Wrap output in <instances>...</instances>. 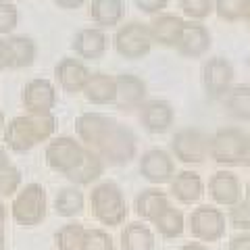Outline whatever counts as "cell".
I'll return each instance as SVG.
<instances>
[{
  "label": "cell",
  "instance_id": "2e32d148",
  "mask_svg": "<svg viewBox=\"0 0 250 250\" xmlns=\"http://www.w3.org/2000/svg\"><path fill=\"white\" fill-rule=\"evenodd\" d=\"M186 21L179 15L159 13L150 23V31L156 44L161 46H177V40L184 31Z\"/></svg>",
  "mask_w": 250,
  "mask_h": 250
},
{
  "label": "cell",
  "instance_id": "8d00e7d4",
  "mask_svg": "<svg viewBox=\"0 0 250 250\" xmlns=\"http://www.w3.org/2000/svg\"><path fill=\"white\" fill-rule=\"evenodd\" d=\"M19 182H21V175L17 169H13L9 165L0 169V194H13L17 190Z\"/></svg>",
  "mask_w": 250,
  "mask_h": 250
},
{
  "label": "cell",
  "instance_id": "5b68a950",
  "mask_svg": "<svg viewBox=\"0 0 250 250\" xmlns=\"http://www.w3.org/2000/svg\"><path fill=\"white\" fill-rule=\"evenodd\" d=\"M46 213V196L40 186L31 184L23 190L13 202V217L21 225H36L44 219Z\"/></svg>",
  "mask_w": 250,
  "mask_h": 250
},
{
  "label": "cell",
  "instance_id": "277c9868",
  "mask_svg": "<svg viewBox=\"0 0 250 250\" xmlns=\"http://www.w3.org/2000/svg\"><path fill=\"white\" fill-rule=\"evenodd\" d=\"M92 207L104 225H119L125 219V202L121 192L113 184H103L92 194Z\"/></svg>",
  "mask_w": 250,
  "mask_h": 250
},
{
  "label": "cell",
  "instance_id": "c3c4849f",
  "mask_svg": "<svg viewBox=\"0 0 250 250\" xmlns=\"http://www.w3.org/2000/svg\"><path fill=\"white\" fill-rule=\"evenodd\" d=\"M246 196H248V202H250V182H248V190H246Z\"/></svg>",
  "mask_w": 250,
  "mask_h": 250
},
{
  "label": "cell",
  "instance_id": "f546056e",
  "mask_svg": "<svg viewBox=\"0 0 250 250\" xmlns=\"http://www.w3.org/2000/svg\"><path fill=\"white\" fill-rule=\"evenodd\" d=\"M85 231L82 225H65L57 233V244L61 250H83L85 244Z\"/></svg>",
  "mask_w": 250,
  "mask_h": 250
},
{
  "label": "cell",
  "instance_id": "d6986e66",
  "mask_svg": "<svg viewBox=\"0 0 250 250\" xmlns=\"http://www.w3.org/2000/svg\"><path fill=\"white\" fill-rule=\"evenodd\" d=\"M208 190H210V196H213L219 205L233 207V205H238V200H240V182L229 171H219V173L210 177Z\"/></svg>",
  "mask_w": 250,
  "mask_h": 250
},
{
  "label": "cell",
  "instance_id": "ab89813d",
  "mask_svg": "<svg viewBox=\"0 0 250 250\" xmlns=\"http://www.w3.org/2000/svg\"><path fill=\"white\" fill-rule=\"evenodd\" d=\"M229 250H250V236H238L229 242Z\"/></svg>",
  "mask_w": 250,
  "mask_h": 250
},
{
  "label": "cell",
  "instance_id": "7402d4cb",
  "mask_svg": "<svg viewBox=\"0 0 250 250\" xmlns=\"http://www.w3.org/2000/svg\"><path fill=\"white\" fill-rule=\"evenodd\" d=\"M85 98L94 104H108V103H115V96H117V82L115 77L111 75H104V73H94L90 75L88 83L83 88Z\"/></svg>",
  "mask_w": 250,
  "mask_h": 250
},
{
  "label": "cell",
  "instance_id": "3957f363",
  "mask_svg": "<svg viewBox=\"0 0 250 250\" xmlns=\"http://www.w3.org/2000/svg\"><path fill=\"white\" fill-rule=\"evenodd\" d=\"M113 42H115V50L119 52L121 57L136 61V59H142L150 52L152 44H154V38H152L150 25L131 21V23H127V25L117 29Z\"/></svg>",
  "mask_w": 250,
  "mask_h": 250
},
{
  "label": "cell",
  "instance_id": "44dd1931",
  "mask_svg": "<svg viewBox=\"0 0 250 250\" xmlns=\"http://www.w3.org/2000/svg\"><path fill=\"white\" fill-rule=\"evenodd\" d=\"M125 15L123 0H92L90 4V17L98 27H115L119 25Z\"/></svg>",
  "mask_w": 250,
  "mask_h": 250
},
{
  "label": "cell",
  "instance_id": "9c48e42d",
  "mask_svg": "<svg viewBox=\"0 0 250 250\" xmlns=\"http://www.w3.org/2000/svg\"><path fill=\"white\" fill-rule=\"evenodd\" d=\"M82 156H83V150L71 138H59L54 142H50V146L46 148L48 165L57 171H62V173H69L71 169L80 165Z\"/></svg>",
  "mask_w": 250,
  "mask_h": 250
},
{
  "label": "cell",
  "instance_id": "d4e9b609",
  "mask_svg": "<svg viewBox=\"0 0 250 250\" xmlns=\"http://www.w3.org/2000/svg\"><path fill=\"white\" fill-rule=\"evenodd\" d=\"M223 98L225 106L233 117L250 121V85H236Z\"/></svg>",
  "mask_w": 250,
  "mask_h": 250
},
{
  "label": "cell",
  "instance_id": "30bf717a",
  "mask_svg": "<svg viewBox=\"0 0 250 250\" xmlns=\"http://www.w3.org/2000/svg\"><path fill=\"white\" fill-rule=\"evenodd\" d=\"M98 148L111 163H125V161H129L136 152V140H134V136H131L129 129L115 125V127L111 129V134L103 140V144H100Z\"/></svg>",
  "mask_w": 250,
  "mask_h": 250
},
{
  "label": "cell",
  "instance_id": "ac0fdd59",
  "mask_svg": "<svg viewBox=\"0 0 250 250\" xmlns=\"http://www.w3.org/2000/svg\"><path fill=\"white\" fill-rule=\"evenodd\" d=\"M142 175L152 184H165L173 175V163H171L169 154L163 150H150L144 154L142 165H140Z\"/></svg>",
  "mask_w": 250,
  "mask_h": 250
},
{
  "label": "cell",
  "instance_id": "5bb4252c",
  "mask_svg": "<svg viewBox=\"0 0 250 250\" xmlns=\"http://www.w3.org/2000/svg\"><path fill=\"white\" fill-rule=\"evenodd\" d=\"M115 127L113 119L100 115V113H85L77 119V134L83 142L94 144V146H100L103 140L111 134V129Z\"/></svg>",
  "mask_w": 250,
  "mask_h": 250
},
{
  "label": "cell",
  "instance_id": "d590c367",
  "mask_svg": "<svg viewBox=\"0 0 250 250\" xmlns=\"http://www.w3.org/2000/svg\"><path fill=\"white\" fill-rule=\"evenodd\" d=\"M229 223L238 229H250V202H242V205H233L229 213Z\"/></svg>",
  "mask_w": 250,
  "mask_h": 250
},
{
  "label": "cell",
  "instance_id": "7bdbcfd3",
  "mask_svg": "<svg viewBox=\"0 0 250 250\" xmlns=\"http://www.w3.org/2000/svg\"><path fill=\"white\" fill-rule=\"evenodd\" d=\"M179 250H207L202 244H186V246H182Z\"/></svg>",
  "mask_w": 250,
  "mask_h": 250
},
{
  "label": "cell",
  "instance_id": "52a82bcc",
  "mask_svg": "<svg viewBox=\"0 0 250 250\" xmlns=\"http://www.w3.org/2000/svg\"><path fill=\"white\" fill-rule=\"evenodd\" d=\"M190 229L202 242H215L225 233V217L215 207H200L190 215Z\"/></svg>",
  "mask_w": 250,
  "mask_h": 250
},
{
  "label": "cell",
  "instance_id": "4dcf8cb0",
  "mask_svg": "<svg viewBox=\"0 0 250 250\" xmlns=\"http://www.w3.org/2000/svg\"><path fill=\"white\" fill-rule=\"evenodd\" d=\"M179 9L190 21H205L215 11V0H179Z\"/></svg>",
  "mask_w": 250,
  "mask_h": 250
},
{
  "label": "cell",
  "instance_id": "ee69618b",
  "mask_svg": "<svg viewBox=\"0 0 250 250\" xmlns=\"http://www.w3.org/2000/svg\"><path fill=\"white\" fill-rule=\"evenodd\" d=\"M2 167H6V154H4L2 148H0V169Z\"/></svg>",
  "mask_w": 250,
  "mask_h": 250
},
{
  "label": "cell",
  "instance_id": "e575fe53",
  "mask_svg": "<svg viewBox=\"0 0 250 250\" xmlns=\"http://www.w3.org/2000/svg\"><path fill=\"white\" fill-rule=\"evenodd\" d=\"M83 250H113V240L100 229H92L85 233Z\"/></svg>",
  "mask_w": 250,
  "mask_h": 250
},
{
  "label": "cell",
  "instance_id": "4fadbf2b",
  "mask_svg": "<svg viewBox=\"0 0 250 250\" xmlns=\"http://www.w3.org/2000/svg\"><path fill=\"white\" fill-rule=\"evenodd\" d=\"M108 46V38L103 27H85L80 29L73 38V50L82 59H100Z\"/></svg>",
  "mask_w": 250,
  "mask_h": 250
},
{
  "label": "cell",
  "instance_id": "7dc6e473",
  "mask_svg": "<svg viewBox=\"0 0 250 250\" xmlns=\"http://www.w3.org/2000/svg\"><path fill=\"white\" fill-rule=\"evenodd\" d=\"M2 123H4V115H2V111H0V127H2Z\"/></svg>",
  "mask_w": 250,
  "mask_h": 250
},
{
  "label": "cell",
  "instance_id": "83f0119b",
  "mask_svg": "<svg viewBox=\"0 0 250 250\" xmlns=\"http://www.w3.org/2000/svg\"><path fill=\"white\" fill-rule=\"evenodd\" d=\"M9 44H11L13 54H15V69H25L36 61L38 48H36V44H34L31 38H27V36H11Z\"/></svg>",
  "mask_w": 250,
  "mask_h": 250
},
{
  "label": "cell",
  "instance_id": "681fc988",
  "mask_svg": "<svg viewBox=\"0 0 250 250\" xmlns=\"http://www.w3.org/2000/svg\"><path fill=\"white\" fill-rule=\"evenodd\" d=\"M248 67H250V57H248Z\"/></svg>",
  "mask_w": 250,
  "mask_h": 250
},
{
  "label": "cell",
  "instance_id": "836d02e7",
  "mask_svg": "<svg viewBox=\"0 0 250 250\" xmlns=\"http://www.w3.org/2000/svg\"><path fill=\"white\" fill-rule=\"evenodd\" d=\"M19 23V11L17 6L9 0H0V36L11 34Z\"/></svg>",
  "mask_w": 250,
  "mask_h": 250
},
{
  "label": "cell",
  "instance_id": "9a60e30c",
  "mask_svg": "<svg viewBox=\"0 0 250 250\" xmlns=\"http://www.w3.org/2000/svg\"><path fill=\"white\" fill-rule=\"evenodd\" d=\"M57 80L61 83V88L75 94V92H83L85 83L90 80V71L83 62L75 61V59H62L57 65Z\"/></svg>",
  "mask_w": 250,
  "mask_h": 250
},
{
  "label": "cell",
  "instance_id": "603a6c76",
  "mask_svg": "<svg viewBox=\"0 0 250 250\" xmlns=\"http://www.w3.org/2000/svg\"><path fill=\"white\" fill-rule=\"evenodd\" d=\"M171 192L177 200L186 202H196L202 196V179L196 173H190V171H184L175 177V182L171 184Z\"/></svg>",
  "mask_w": 250,
  "mask_h": 250
},
{
  "label": "cell",
  "instance_id": "cb8c5ba5",
  "mask_svg": "<svg viewBox=\"0 0 250 250\" xmlns=\"http://www.w3.org/2000/svg\"><path fill=\"white\" fill-rule=\"evenodd\" d=\"M100 173H103V163H100V159L94 152L83 150L80 165L69 171L67 177L71 179V182H77V184H88L92 179H96Z\"/></svg>",
  "mask_w": 250,
  "mask_h": 250
},
{
  "label": "cell",
  "instance_id": "ba28073f",
  "mask_svg": "<svg viewBox=\"0 0 250 250\" xmlns=\"http://www.w3.org/2000/svg\"><path fill=\"white\" fill-rule=\"evenodd\" d=\"M173 152L184 163H202L208 154V140L198 129H182L173 138Z\"/></svg>",
  "mask_w": 250,
  "mask_h": 250
},
{
  "label": "cell",
  "instance_id": "1f68e13d",
  "mask_svg": "<svg viewBox=\"0 0 250 250\" xmlns=\"http://www.w3.org/2000/svg\"><path fill=\"white\" fill-rule=\"evenodd\" d=\"M83 208V196L77 190H62L57 198V213L62 217H73Z\"/></svg>",
  "mask_w": 250,
  "mask_h": 250
},
{
  "label": "cell",
  "instance_id": "ffe728a7",
  "mask_svg": "<svg viewBox=\"0 0 250 250\" xmlns=\"http://www.w3.org/2000/svg\"><path fill=\"white\" fill-rule=\"evenodd\" d=\"M142 123L152 134H163L173 123V108L165 100H152L142 108Z\"/></svg>",
  "mask_w": 250,
  "mask_h": 250
},
{
  "label": "cell",
  "instance_id": "d6a6232c",
  "mask_svg": "<svg viewBox=\"0 0 250 250\" xmlns=\"http://www.w3.org/2000/svg\"><path fill=\"white\" fill-rule=\"evenodd\" d=\"M248 0H215V13L225 21H240L246 17Z\"/></svg>",
  "mask_w": 250,
  "mask_h": 250
},
{
  "label": "cell",
  "instance_id": "60d3db41",
  "mask_svg": "<svg viewBox=\"0 0 250 250\" xmlns=\"http://www.w3.org/2000/svg\"><path fill=\"white\" fill-rule=\"evenodd\" d=\"M52 2L62 11H73V9H80L85 0H52Z\"/></svg>",
  "mask_w": 250,
  "mask_h": 250
},
{
  "label": "cell",
  "instance_id": "f1b7e54d",
  "mask_svg": "<svg viewBox=\"0 0 250 250\" xmlns=\"http://www.w3.org/2000/svg\"><path fill=\"white\" fill-rule=\"evenodd\" d=\"M154 225L165 238H177L179 233L184 231V215L179 213L177 208L167 207L154 219Z\"/></svg>",
  "mask_w": 250,
  "mask_h": 250
},
{
  "label": "cell",
  "instance_id": "8fae6325",
  "mask_svg": "<svg viewBox=\"0 0 250 250\" xmlns=\"http://www.w3.org/2000/svg\"><path fill=\"white\" fill-rule=\"evenodd\" d=\"M57 103V92L48 80H31L23 90V104L29 113L46 115Z\"/></svg>",
  "mask_w": 250,
  "mask_h": 250
},
{
  "label": "cell",
  "instance_id": "484cf974",
  "mask_svg": "<svg viewBox=\"0 0 250 250\" xmlns=\"http://www.w3.org/2000/svg\"><path fill=\"white\" fill-rule=\"evenodd\" d=\"M123 250H152L154 248V236L150 229L140 223H134L123 231Z\"/></svg>",
  "mask_w": 250,
  "mask_h": 250
},
{
  "label": "cell",
  "instance_id": "7a4b0ae2",
  "mask_svg": "<svg viewBox=\"0 0 250 250\" xmlns=\"http://www.w3.org/2000/svg\"><path fill=\"white\" fill-rule=\"evenodd\" d=\"M248 144H250V138L244 131L236 127H228V129L217 131L210 138L208 152L221 165H240V163H244Z\"/></svg>",
  "mask_w": 250,
  "mask_h": 250
},
{
  "label": "cell",
  "instance_id": "f6af8a7d",
  "mask_svg": "<svg viewBox=\"0 0 250 250\" xmlns=\"http://www.w3.org/2000/svg\"><path fill=\"white\" fill-rule=\"evenodd\" d=\"M244 165L250 169V144H248V152H246V156H244Z\"/></svg>",
  "mask_w": 250,
  "mask_h": 250
},
{
  "label": "cell",
  "instance_id": "bcb514c9",
  "mask_svg": "<svg viewBox=\"0 0 250 250\" xmlns=\"http://www.w3.org/2000/svg\"><path fill=\"white\" fill-rule=\"evenodd\" d=\"M244 19L248 21V29H250V0H248V6H246V17Z\"/></svg>",
  "mask_w": 250,
  "mask_h": 250
},
{
  "label": "cell",
  "instance_id": "74e56055",
  "mask_svg": "<svg viewBox=\"0 0 250 250\" xmlns=\"http://www.w3.org/2000/svg\"><path fill=\"white\" fill-rule=\"evenodd\" d=\"M134 4L146 15H159L167 9L169 0H134Z\"/></svg>",
  "mask_w": 250,
  "mask_h": 250
},
{
  "label": "cell",
  "instance_id": "f35d334b",
  "mask_svg": "<svg viewBox=\"0 0 250 250\" xmlns=\"http://www.w3.org/2000/svg\"><path fill=\"white\" fill-rule=\"evenodd\" d=\"M0 69H15V54L9 40H0Z\"/></svg>",
  "mask_w": 250,
  "mask_h": 250
},
{
  "label": "cell",
  "instance_id": "8992f818",
  "mask_svg": "<svg viewBox=\"0 0 250 250\" xmlns=\"http://www.w3.org/2000/svg\"><path fill=\"white\" fill-rule=\"evenodd\" d=\"M202 83L208 96L219 98L225 96L231 90L233 83V67L229 61H225L221 57H213L205 62L202 67Z\"/></svg>",
  "mask_w": 250,
  "mask_h": 250
},
{
  "label": "cell",
  "instance_id": "b9f144b4",
  "mask_svg": "<svg viewBox=\"0 0 250 250\" xmlns=\"http://www.w3.org/2000/svg\"><path fill=\"white\" fill-rule=\"evenodd\" d=\"M0 250H4V207L0 205Z\"/></svg>",
  "mask_w": 250,
  "mask_h": 250
},
{
  "label": "cell",
  "instance_id": "e0dca14e",
  "mask_svg": "<svg viewBox=\"0 0 250 250\" xmlns=\"http://www.w3.org/2000/svg\"><path fill=\"white\" fill-rule=\"evenodd\" d=\"M115 82H117L115 103L121 108H136L138 104H142L146 96V83L140 77L131 73H121L119 77H115Z\"/></svg>",
  "mask_w": 250,
  "mask_h": 250
},
{
  "label": "cell",
  "instance_id": "6da1fadb",
  "mask_svg": "<svg viewBox=\"0 0 250 250\" xmlns=\"http://www.w3.org/2000/svg\"><path fill=\"white\" fill-rule=\"evenodd\" d=\"M52 131H54V117L50 113L46 115L29 113L27 117H17V119L11 121V125L6 127L4 140L9 142L13 150L23 152L46 140Z\"/></svg>",
  "mask_w": 250,
  "mask_h": 250
},
{
  "label": "cell",
  "instance_id": "4316f807",
  "mask_svg": "<svg viewBox=\"0 0 250 250\" xmlns=\"http://www.w3.org/2000/svg\"><path fill=\"white\" fill-rule=\"evenodd\" d=\"M167 207H169L167 196L159 190H146L138 198V215L144 219H150V221H154L161 210H165Z\"/></svg>",
  "mask_w": 250,
  "mask_h": 250
},
{
  "label": "cell",
  "instance_id": "7c38bea8",
  "mask_svg": "<svg viewBox=\"0 0 250 250\" xmlns=\"http://www.w3.org/2000/svg\"><path fill=\"white\" fill-rule=\"evenodd\" d=\"M175 48L179 50V54H184V57H190V59L202 57V54L210 48V34H208V29L202 25V23H198V21L186 23Z\"/></svg>",
  "mask_w": 250,
  "mask_h": 250
}]
</instances>
